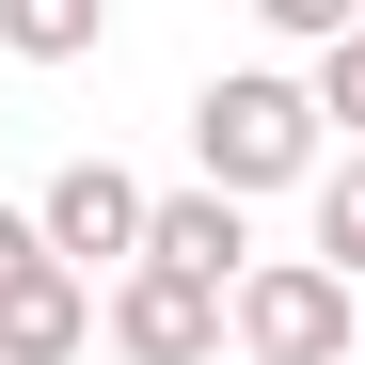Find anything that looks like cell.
Masks as SVG:
<instances>
[{
  "instance_id": "cell-1",
  "label": "cell",
  "mask_w": 365,
  "mask_h": 365,
  "mask_svg": "<svg viewBox=\"0 0 365 365\" xmlns=\"http://www.w3.org/2000/svg\"><path fill=\"white\" fill-rule=\"evenodd\" d=\"M191 191H222V207H255V191H302L318 175V111H302V80L286 64H222L207 96H191Z\"/></svg>"
},
{
  "instance_id": "cell-2",
  "label": "cell",
  "mask_w": 365,
  "mask_h": 365,
  "mask_svg": "<svg viewBox=\"0 0 365 365\" xmlns=\"http://www.w3.org/2000/svg\"><path fill=\"white\" fill-rule=\"evenodd\" d=\"M222 334L255 349V365H349V286L318 255H255L222 286Z\"/></svg>"
},
{
  "instance_id": "cell-3",
  "label": "cell",
  "mask_w": 365,
  "mask_h": 365,
  "mask_svg": "<svg viewBox=\"0 0 365 365\" xmlns=\"http://www.w3.org/2000/svg\"><path fill=\"white\" fill-rule=\"evenodd\" d=\"M32 255H48V270H96V255L128 270V255H143V175H128V159H64V175L32 191Z\"/></svg>"
},
{
  "instance_id": "cell-4",
  "label": "cell",
  "mask_w": 365,
  "mask_h": 365,
  "mask_svg": "<svg viewBox=\"0 0 365 365\" xmlns=\"http://www.w3.org/2000/svg\"><path fill=\"white\" fill-rule=\"evenodd\" d=\"M96 334L128 349V365H222V302H207V286H175V270H111Z\"/></svg>"
},
{
  "instance_id": "cell-5",
  "label": "cell",
  "mask_w": 365,
  "mask_h": 365,
  "mask_svg": "<svg viewBox=\"0 0 365 365\" xmlns=\"http://www.w3.org/2000/svg\"><path fill=\"white\" fill-rule=\"evenodd\" d=\"M128 270H175V286L222 302L238 270H255V222H238L222 191H143V255H128Z\"/></svg>"
},
{
  "instance_id": "cell-6",
  "label": "cell",
  "mask_w": 365,
  "mask_h": 365,
  "mask_svg": "<svg viewBox=\"0 0 365 365\" xmlns=\"http://www.w3.org/2000/svg\"><path fill=\"white\" fill-rule=\"evenodd\" d=\"M80 349H96V286L48 270V255H16L0 270V365H80Z\"/></svg>"
},
{
  "instance_id": "cell-7",
  "label": "cell",
  "mask_w": 365,
  "mask_h": 365,
  "mask_svg": "<svg viewBox=\"0 0 365 365\" xmlns=\"http://www.w3.org/2000/svg\"><path fill=\"white\" fill-rule=\"evenodd\" d=\"M318 270H334V286L365 270V143H349V159H318Z\"/></svg>"
},
{
  "instance_id": "cell-8",
  "label": "cell",
  "mask_w": 365,
  "mask_h": 365,
  "mask_svg": "<svg viewBox=\"0 0 365 365\" xmlns=\"http://www.w3.org/2000/svg\"><path fill=\"white\" fill-rule=\"evenodd\" d=\"M0 48H16V64H80V48H96V0H0Z\"/></svg>"
},
{
  "instance_id": "cell-9",
  "label": "cell",
  "mask_w": 365,
  "mask_h": 365,
  "mask_svg": "<svg viewBox=\"0 0 365 365\" xmlns=\"http://www.w3.org/2000/svg\"><path fill=\"white\" fill-rule=\"evenodd\" d=\"M302 111H318V128H349V143H365V16H349V32L318 48V80H302Z\"/></svg>"
},
{
  "instance_id": "cell-10",
  "label": "cell",
  "mask_w": 365,
  "mask_h": 365,
  "mask_svg": "<svg viewBox=\"0 0 365 365\" xmlns=\"http://www.w3.org/2000/svg\"><path fill=\"white\" fill-rule=\"evenodd\" d=\"M16 255H32V207H0V270H16Z\"/></svg>"
}]
</instances>
